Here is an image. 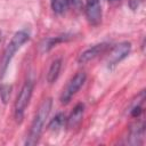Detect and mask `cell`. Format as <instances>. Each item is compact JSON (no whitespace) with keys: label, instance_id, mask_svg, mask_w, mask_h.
Instances as JSON below:
<instances>
[{"label":"cell","instance_id":"obj_5","mask_svg":"<svg viewBox=\"0 0 146 146\" xmlns=\"http://www.w3.org/2000/svg\"><path fill=\"white\" fill-rule=\"evenodd\" d=\"M131 50V43L128 41L121 42L119 44H116L110 52L108 58H107V67L108 68H113L114 66H116L121 60H123L130 52Z\"/></svg>","mask_w":146,"mask_h":146},{"label":"cell","instance_id":"obj_12","mask_svg":"<svg viewBox=\"0 0 146 146\" xmlns=\"http://www.w3.org/2000/svg\"><path fill=\"white\" fill-rule=\"evenodd\" d=\"M50 5H51V9L54 10V13L63 14L67 10L70 0H50Z\"/></svg>","mask_w":146,"mask_h":146},{"label":"cell","instance_id":"obj_8","mask_svg":"<svg viewBox=\"0 0 146 146\" xmlns=\"http://www.w3.org/2000/svg\"><path fill=\"white\" fill-rule=\"evenodd\" d=\"M144 136H145V128L144 122H137L133 127L130 128L128 137L125 138V144L129 145H139L144 143Z\"/></svg>","mask_w":146,"mask_h":146},{"label":"cell","instance_id":"obj_10","mask_svg":"<svg viewBox=\"0 0 146 146\" xmlns=\"http://www.w3.org/2000/svg\"><path fill=\"white\" fill-rule=\"evenodd\" d=\"M60 67H62V59L60 58H57L51 63V65L47 72V76H46L48 83H54L57 80L59 72H60Z\"/></svg>","mask_w":146,"mask_h":146},{"label":"cell","instance_id":"obj_13","mask_svg":"<svg viewBox=\"0 0 146 146\" xmlns=\"http://www.w3.org/2000/svg\"><path fill=\"white\" fill-rule=\"evenodd\" d=\"M66 121L65 115L63 113H58L57 115L54 116V119H51V121L49 122V129L52 131H57L59 128H62V125L64 124V122Z\"/></svg>","mask_w":146,"mask_h":146},{"label":"cell","instance_id":"obj_14","mask_svg":"<svg viewBox=\"0 0 146 146\" xmlns=\"http://www.w3.org/2000/svg\"><path fill=\"white\" fill-rule=\"evenodd\" d=\"M10 92H11V87L9 84H1L0 86V98L5 104L9 100Z\"/></svg>","mask_w":146,"mask_h":146},{"label":"cell","instance_id":"obj_7","mask_svg":"<svg viewBox=\"0 0 146 146\" xmlns=\"http://www.w3.org/2000/svg\"><path fill=\"white\" fill-rule=\"evenodd\" d=\"M108 48V43L106 42H102V43H97V44H94L91 46L90 48L86 49L84 51H82L78 58V60L80 63H88L92 59H95L97 56L104 54Z\"/></svg>","mask_w":146,"mask_h":146},{"label":"cell","instance_id":"obj_15","mask_svg":"<svg viewBox=\"0 0 146 146\" xmlns=\"http://www.w3.org/2000/svg\"><path fill=\"white\" fill-rule=\"evenodd\" d=\"M72 2H73V6L75 8H78V9L82 6V0H72Z\"/></svg>","mask_w":146,"mask_h":146},{"label":"cell","instance_id":"obj_4","mask_svg":"<svg viewBox=\"0 0 146 146\" xmlns=\"http://www.w3.org/2000/svg\"><path fill=\"white\" fill-rule=\"evenodd\" d=\"M86 79H87V75H86L84 72H79V73H76V74L68 81V83L66 84L65 89L63 90V92H62V95H60V102H62L63 104H67V103L72 99V97L79 91V89L83 86Z\"/></svg>","mask_w":146,"mask_h":146},{"label":"cell","instance_id":"obj_9","mask_svg":"<svg viewBox=\"0 0 146 146\" xmlns=\"http://www.w3.org/2000/svg\"><path fill=\"white\" fill-rule=\"evenodd\" d=\"M83 113H84V105L82 103H79L75 105V107L73 108V111L71 112L70 116L66 119V127L68 129H74L76 128L83 117Z\"/></svg>","mask_w":146,"mask_h":146},{"label":"cell","instance_id":"obj_11","mask_svg":"<svg viewBox=\"0 0 146 146\" xmlns=\"http://www.w3.org/2000/svg\"><path fill=\"white\" fill-rule=\"evenodd\" d=\"M67 39H68L67 35H58V36H55V38H49V39L44 40V42L41 44L42 50H43V51H48V50H50L54 46H56L57 43L63 42V41H65V40H67Z\"/></svg>","mask_w":146,"mask_h":146},{"label":"cell","instance_id":"obj_3","mask_svg":"<svg viewBox=\"0 0 146 146\" xmlns=\"http://www.w3.org/2000/svg\"><path fill=\"white\" fill-rule=\"evenodd\" d=\"M32 92H33V82L31 80H27L21 88V91L15 102V108H14L15 110V119L18 122H21L23 120L24 112L30 103Z\"/></svg>","mask_w":146,"mask_h":146},{"label":"cell","instance_id":"obj_1","mask_svg":"<svg viewBox=\"0 0 146 146\" xmlns=\"http://www.w3.org/2000/svg\"><path fill=\"white\" fill-rule=\"evenodd\" d=\"M51 105H52V100L51 98H47L44 99L38 112H36V115L31 124V129H30V132H29V136H27V139L25 141L26 145H35L42 133V130H43V127H44V123H46V120L50 113V110H51Z\"/></svg>","mask_w":146,"mask_h":146},{"label":"cell","instance_id":"obj_6","mask_svg":"<svg viewBox=\"0 0 146 146\" xmlns=\"http://www.w3.org/2000/svg\"><path fill=\"white\" fill-rule=\"evenodd\" d=\"M84 11L91 25H98L102 22V6L99 0H87Z\"/></svg>","mask_w":146,"mask_h":146},{"label":"cell","instance_id":"obj_2","mask_svg":"<svg viewBox=\"0 0 146 146\" xmlns=\"http://www.w3.org/2000/svg\"><path fill=\"white\" fill-rule=\"evenodd\" d=\"M29 39H30V32L27 30H21L13 35L10 42L5 48L1 60H0V76H3V74L6 73V70L9 65V63L11 62L14 55L16 54V51L26 41H29Z\"/></svg>","mask_w":146,"mask_h":146}]
</instances>
